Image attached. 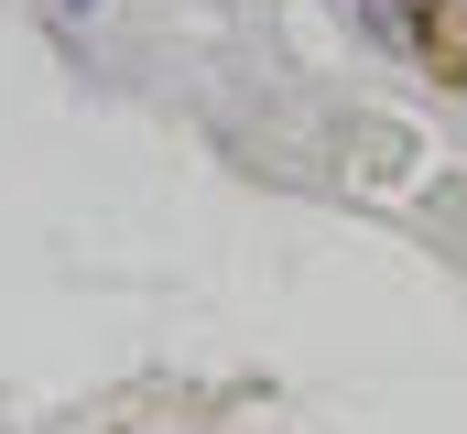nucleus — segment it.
<instances>
[{
  "mask_svg": "<svg viewBox=\"0 0 467 434\" xmlns=\"http://www.w3.org/2000/svg\"><path fill=\"white\" fill-rule=\"evenodd\" d=\"M66 11H99V0H66Z\"/></svg>",
  "mask_w": 467,
  "mask_h": 434,
  "instance_id": "f257e3e1",
  "label": "nucleus"
}]
</instances>
